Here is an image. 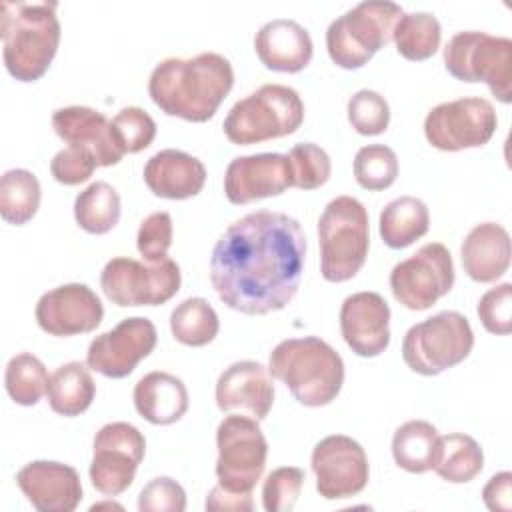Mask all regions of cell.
Instances as JSON below:
<instances>
[{
	"label": "cell",
	"instance_id": "cell-1",
	"mask_svg": "<svg viewBox=\"0 0 512 512\" xmlns=\"http://www.w3.org/2000/svg\"><path fill=\"white\" fill-rule=\"evenodd\" d=\"M304 260L300 222L284 212L256 210L232 222L214 244L210 282L228 308L264 316L296 296Z\"/></svg>",
	"mask_w": 512,
	"mask_h": 512
},
{
	"label": "cell",
	"instance_id": "cell-2",
	"mask_svg": "<svg viewBox=\"0 0 512 512\" xmlns=\"http://www.w3.org/2000/svg\"><path fill=\"white\" fill-rule=\"evenodd\" d=\"M234 86V68L218 52L192 58H166L148 78L152 102L168 116L186 122L210 120Z\"/></svg>",
	"mask_w": 512,
	"mask_h": 512
},
{
	"label": "cell",
	"instance_id": "cell-3",
	"mask_svg": "<svg viewBox=\"0 0 512 512\" xmlns=\"http://www.w3.org/2000/svg\"><path fill=\"white\" fill-rule=\"evenodd\" d=\"M2 58L12 78L36 82L50 68L60 44L56 2H2Z\"/></svg>",
	"mask_w": 512,
	"mask_h": 512
},
{
	"label": "cell",
	"instance_id": "cell-4",
	"mask_svg": "<svg viewBox=\"0 0 512 512\" xmlns=\"http://www.w3.org/2000/svg\"><path fill=\"white\" fill-rule=\"evenodd\" d=\"M268 370L308 408L330 404L344 384L342 356L318 336L288 338L276 344L268 358Z\"/></svg>",
	"mask_w": 512,
	"mask_h": 512
},
{
	"label": "cell",
	"instance_id": "cell-5",
	"mask_svg": "<svg viewBox=\"0 0 512 512\" xmlns=\"http://www.w3.org/2000/svg\"><path fill=\"white\" fill-rule=\"evenodd\" d=\"M320 272L328 282L354 278L366 262L370 226L364 204L352 196H336L318 218Z\"/></svg>",
	"mask_w": 512,
	"mask_h": 512
},
{
	"label": "cell",
	"instance_id": "cell-6",
	"mask_svg": "<svg viewBox=\"0 0 512 512\" xmlns=\"http://www.w3.org/2000/svg\"><path fill=\"white\" fill-rule=\"evenodd\" d=\"M302 122L300 94L284 84H264L230 108L222 128L232 144L248 146L294 134Z\"/></svg>",
	"mask_w": 512,
	"mask_h": 512
},
{
	"label": "cell",
	"instance_id": "cell-7",
	"mask_svg": "<svg viewBox=\"0 0 512 512\" xmlns=\"http://www.w3.org/2000/svg\"><path fill=\"white\" fill-rule=\"evenodd\" d=\"M404 10L390 0H366L332 20L326 30L330 60L344 68H362L382 46L392 40Z\"/></svg>",
	"mask_w": 512,
	"mask_h": 512
},
{
	"label": "cell",
	"instance_id": "cell-8",
	"mask_svg": "<svg viewBox=\"0 0 512 512\" xmlns=\"http://www.w3.org/2000/svg\"><path fill=\"white\" fill-rule=\"evenodd\" d=\"M472 348L474 332L468 318L456 310H442L408 328L402 340V358L412 372L438 376L464 362Z\"/></svg>",
	"mask_w": 512,
	"mask_h": 512
},
{
	"label": "cell",
	"instance_id": "cell-9",
	"mask_svg": "<svg viewBox=\"0 0 512 512\" xmlns=\"http://www.w3.org/2000/svg\"><path fill=\"white\" fill-rule=\"evenodd\" d=\"M444 66L462 82H484L502 104L512 102V40L478 30L456 32L444 46Z\"/></svg>",
	"mask_w": 512,
	"mask_h": 512
},
{
	"label": "cell",
	"instance_id": "cell-10",
	"mask_svg": "<svg viewBox=\"0 0 512 512\" xmlns=\"http://www.w3.org/2000/svg\"><path fill=\"white\" fill-rule=\"evenodd\" d=\"M180 282V266L168 256L156 262L116 256L100 274L104 296L120 308L166 304L180 290Z\"/></svg>",
	"mask_w": 512,
	"mask_h": 512
},
{
	"label": "cell",
	"instance_id": "cell-11",
	"mask_svg": "<svg viewBox=\"0 0 512 512\" xmlns=\"http://www.w3.org/2000/svg\"><path fill=\"white\" fill-rule=\"evenodd\" d=\"M216 446L218 484L230 492H252L268 456V442L258 420L234 412L224 416L216 428Z\"/></svg>",
	"mask_w": 512,
	"mask_h": 512
},
{
	"label": "cell",
	"instance_id": "cell-12",
	"mask_svg": "<svg viewBox=\"0 0 512 512\" xmlns=\"http://www.w3.org/2000/svg\"><path fill=\"white\" fill-rule=\"evenodd\" d=\"M454 286V262L442 242H428L390 272V290L408 310H426Z\"/></svg>",
	"mask_w": 512,
	"mask_h": 512
},
{
	"label": "cell",
	"instance_id": "cell-13",
	"mask_svg": "<svg viewBox=\"0 0 512 512\" xmlns=\"http://www.w3.org/2000/svg\"><path fill=\"white\" fill-rule=\"evenodd\" d=\"M498 118L490 100L466 96L434 106L424 118L426 140L444 152L484 146L496 132Z\"/></svg>",
	"mask_w": 512,
	"mask_h": 512
},
{
	"label": "cell",
	"instance_id": "cell-14",
	"mask_svg": "<svg viewBox=\"0 0 512 512\" xmlns=\"http://www.w3.org/2000/svg\"><path fill=\"white\" fill-rule=\"evenodd\" d=\"M90 482L104 496L126 492L136 476L138 464L144 460V434L128 422L104 424L92 444Z\"/></svg>",
	"mask_w": 512,
	"mask_h": 512
},
{
	"label": "cell",
	"instance_id": "cell-15",
	"mask_svg": "<svg viewBox=\"0 0 512 512\" xmlns=\"http://www.w3.org/2000/svg\"><path fill=\"white\" fill-rule=\"evenodd\" d=\"M316 490L324 500H342L360 494L370 476L364 448L350 436L330 434L322 438L310 458Z\"/></svg>",
	"mask_w": 512,
	"mask_h": 512
},
{
	"label": "cell",
	"instance_id": "cell-16",
	"mask_svg": "<svg viewBox=\"0 0 512 512\" xmlns=\"http://www.w3.org/2000/svg\"><path fill=\"white\" fill-rule=\"evenodd\" d=\"M156 326L144 316H132L118 322L112 330L98 334L86 352L90 370L106 378H126L140 360L156 348Z\"/></svg>",
	"mask_w": 512,
	"mask_h": 512
},
{
	"label": "cell",
	"instance_id": "cell-17",
	"mask_svg": "<svg viewBox=\"0 0 512 512\" xmlns=\"http://www.w3.org/2000/svg\"><path fill=\"white\" fill-rule=\"evenodd\" d=\"M34 316L46 334L74 336L96 330L104 318V306L90 286L70 282L44 292Z\"/></svg>",
	"mask_w": 512,
	"mask_h": 512
},
{
	"label": "cell",
	"instance_id": "cell-18",
	"mask_svg": "<svg viewBox=\"0 0 512 512\" xmlns=\"http://www.w3.org/2000/svg\"><path fill=\"white\" fill-rule=\"evenodd\" d=\"M292 186L288 154L262 152L230 160L224 172V194L232 204H250L278 196Z\"/></svg>",
	"mask_w": 512,
	"mask_h": 512
},
{
	"label": "cell",
	"instance_id": "cell-19",
	"mask_svg": "<svg viewBox=\"0 0 512 512\" xmlns=\"http://www.w3.org/2000/svg\"><path fill=\"white\" fill-rule=\"evenodd\" d=\"M340 332L348 348L362 356H380L390 344V306L378 292H356L340 306Z\"/></svg>",
	"mask_w": 512,
	"mask_h": 512
},
{
	"label": "cell",
	"instance_id": "cell-20",
	"mask_svg": "<svg viewBox=\"0 0 512 512\" xmlns=\"http://www.w3.org/2000/svg\"><path fill=\"white\" fill-rule=\"evenodd\" d=\"M216 404L226 414H244L264 420L274 404V380L256 360L230 364L216 380Z\"/></svg>",
	"mask_w": 512,
	"mask_h": 512
},
{
	"label": "cell",
	"instance_id": "cell-21",
	"mask_svg": "<svg viewBox=\"0 0 512 512\" xmlns=\"http://www.w3.org/2000/svg\"><path fill=\"white\" fill-rule=\"evenodd\" d=\"M16 484L38 512H72L82 500L78 472L62 462H28L18 470Z\"/></svg>",
	"mask_w": 512,
	"mask_h": 512
},
{
	"label": "cell",
	"instance_id": "cell-22",
	"mask_svg": "<svg viewBox=\"0 0 512 512\" xmlns=\"http://www.w3.org/2000/svg\"><path fill=\"white\" fill-rule=\"evenodd\" d=\"M54 132L68 144L86 148L98 166H114L124 152L116 142L112 120L90 106H64L52 114Z\"/></svg>",
	"mask_w": 512,
	"mask_h": 512
},
{
	"label": "cell",
	"instance_id": "cell-23",
	"mask_svg": "<svg viewBox=\"0 0 512 512\" xmlns=\"http://www.w3.org/2000/svg\"><path fill=\"white\" fill-rule=\"evenodd\" d=\"M254 50L268 70L294 74L310 64L314 44L310 32L296 20L274 18L256 32Z\"/></svg>",
	"mask_w": 512,
	"mask_h": 512
},
{
	"label": "cell",
	"instance_id": "cell-24",
	"mask_svg": "<svg viewBox=\"0 0 512 512\" xmlns=\"http://www.w3.org/2000/svg\"><path fill=\"white\" fill-rule=\"evenodd\" d=\"M142 176L154 196L186 200L202 192L206 184V166L188 152L166 148L148 158Z\"/></svg>",
	"mask_w": 512,
	"mask_h": 512
},
{
	"label": "cell",
	"instance_id": "cell-25",
	"mask_svg": "<svg viewBox=\"0 0 512 512\" xmlns=\"http://www.w3.org/2000/svg\"><path fill=\"white\" fill-rule=\"evenodd\" d=\"M510 234L502 224H476L464 238L460 258L464 272L480 284L496 282L510 266Z\"/></svg>",
	"mask_w": 512,
	"mask_h": 512
},
{
	"label": "cell",
	"instance_id": "cell-26",
	"mask_svg": "<svg viewBox=\"0 0 512 512\" xmlns=\"http://www.w3.org/2000/svg\"><path fill=\"white\" fill-rule=\"evenodd\" d=\"M136 412L150 424L168 426L178 422L188 410V390L170 372H148L134 386Z\"/></svg>",
	"mask_w": 512,
	"mask_h": 512
},
{
	"label": "cell",
	"instance_id": "cell-27",
	"mask_svg": "<svg viewBox=\"0 0 512 512\" xmlns=\"http://www.w3.org/2000/svg\"><path fill=\"white\" fill-rule=\"evenodd\" d=\"M430 228V212L416 196H400L388 202L378 220L380 238L388 248L400 250L422 238Z\"/></svg>",
	"mask_w": 512,
	"mask_h": 512
},
{
	"label": "cell",
	"instance_id": "cell-28",
	"mask_svg": "<svg viewBox=\"0 0 512 512\" xmlns=\"http://www.w3.org/2000/svg\"><path fill=\"white\" fill-rule=\"evenodd\" d=\"M438 446L440 434L434 424L426 420H408L398 426L392 436V458L402 470L424 474L434 468Z\"/></svg>",
	"mask_w": 512,
	"mask_h": 512
},
{
	"label": "cell",
	"instance_id": "cell-29",
	"mask_svg": "<svg viewBox=\"0 0 512 512\" xmlns=\"http://www.w3.org/2000/svg\"><path fill=\"white\" fill-rule=\"evenodd\" d=\"M48 404L60 416H80L94 400L96 384L88 364L66 362L54 370L48 384Z\"/></svg>",
	"mask_w": 512,
	"mask_h": 512
},
{
	"label": "cell",
	"instance_id": "cell-30",
	"mask_svg": "<svg viewBox=\"0 0 512 512\" xmlns=\"http://www.w3.org/2000/svg\"><path fill=\"white\" fill-rule=\"evenodd\" d=\"M484 468V452L480 444L468 434L440 436L434 472L450 484H466L474 480Z\"/></svg>",
	"mask_w": 512,
	"mask_h": 512
},
{
	"label": "cell",
	"instance_id": "cell-31",
	"mask_svg": "<svg viewBox=\"0 0 512 512\" xmlns=\"http://www.w3.org/2000/svg\"><path fill=\"white\" fill-rule=\"evenodd\" d=\"M40 182L26 168H12L0 180V216L4 222L22 226L32 220L40 208Z\"/></svg>",
	"mask_w": 512,
	"mask_h": 512
},
{
	"label": "cell",
	"instance_id": "cell-32",
	"mask_svg": "<svg viewBox=\"0 0 512 512\" xmlns=\"http://www.w3.org/2000/svg\"><path fill=\"white\" fill-rule=\"evenodd\" d=\"M120 194L108 182H92L74 200L76 224L88 234H106L120 220Z\"/></svg>",
	"mask_w": 512,
	"mask_h": 512
},
{
	"label": "cell",
	"instance_id": "cell-33",
	"mask_svg": "<svg viewBox=\"0 0 512 512\" xmlns=\"http://www.w3.org/2000/svg\"><path fill=\"white\" fill-rule=\"evenodd\" d=\"M218 330L216 310L200 296L182 300L170 314V332L184 346H206L218 336Z\"/></svg>",
	"mask_w": 512,
	"mask_h": 512
},
{
	"label": "cell",
	"instance_id": "cell-34",
	"mask_svg": "<svg viewBox=\"0 0 512 512\" xmlns=\"http://www.w3.org/2000/svg\"><path fill=\"white\" fill-rule=\"evenodd\" d=\"M442 28L434 14L430 12H410L402 14L398 20L392 40L396 50L406 60H428L440 48Z\"/></svg>",
	"mask_w": 512,
	"mask_h": 512
},
{
	"label": "cell",
	"instance_id": "cell-35",
	"mask_svg": "<svg viewBox=\"0 0 512 512\" xmlns=\"http://www.w3.org/2000/svg\"><path fill=\"white\" fill-rule=\"evenodd\" d=\"M50 376L40 358L30 352L12 356L6 364L4 386L8 396L20 406H34L48 392Z\"/></svg>",
	"mask_w": 512,
	"mask_h": 512
},
{
	"label": "cell",
	"instance_id": "cell-36",
	"mask_svg": "<svg viewBox=\"0 0 512 512\" xmlns=\"http://www.w3.org/2000/svg\"><path fill=\"white\" fill-rule=\"evenodd\" d=\"M398 156L390 146L368 144L362 146L354 156V178L370 192L386 190L396 182Z\"/></svg>",
	"mask_w": 512,
	"mask_h": 512
},
{
	"label": "cell",
	"instance_id": "cell-37",
	"mask_svg": "<svg viewBox=\"0 0 512 512\" xmlns=\"http://www.w3.org/2000/svg\"><path fill=\"white\" fill-rule=\"evenodd\" d=\"M292 186L300 190H316L324 186L332 174V162L324 148L314 142H302L290 148Z\"/></svg>",
	"mask_w": 512,
	"mask_h": 512
},
{
	"label": "cell",
	"instance_id": "cell-38",
	"mask_svg": "<svg viewBox=\"0 0 512 512\" xmlns=\"http://www.w3.org/2000/svg\"><path fill=\"white\" fill-rule=\"evenodd\" d=\"M348 122L362 136L382 134L390 124V106L386 98L376 92L362 88L350 96L348 106Z\"/></svg>",
	"mask_w": 512,
	"mask_h": 512
},
{
	"label": "cell",
	"instance_id": "cell-39",
	"mask_svg": "<svg viewBox=\"0 0 512 512\" xmlns=\"http://www.w3.org/2000/svg\"><path fill=\"white\" fill-rule=\"evenodd\" d=\"M112 130L118 146L124 154H136L152 144L156 138V122L154 118L138 108L126 106L112 118Z\"/></svg>",
	"mask_w": 512,
	"mask_h": 512
},
{
	"label": "cell",
	"instance_id": "cell-40",
	"mask_svg": "<svg viewBox=\"0 0 512 512\" xmlns=\"http://www.w3.org/2000/svg\"><path fill=\"white\" fill-rule=\"evenodd\" d=\"M306 474L298 466L274 468L262 484V506L266 512H290L302 492Z\"/></svg>",
	"mask_w": 512,
	"mask_h": 512
},
{
	"label": "cell",
	"instance_id": "cell-41",
	"mask_svg": "<svg viewBox=\"0 0 512 512\" xmlns=\"http://www.w3.org/2000/svg\"><path fill=\"white\" fill-rule=\"evenodd\" d=\"M172 216L164 210L148 214L138 228L136 248L146 262H156L168 256V248L172 246Z\"/></svg>",
	"mask_w": 512,
	"mask_h": 512
},
{
	"label": "cell",
	"instance_id": "cell-42",
	"mask_svg": "<svg viewBox=\"0 0 512 512\" xmlns=\"http://www.w3.org/2000/svg\"><path fill=\"white\" fill-rule=\"evenodd\" d=\"M478 318L490 334L506 336L512 330V284L502 282L478 300Z\"/></svg>",
	"mask_w": 512,
	"mask_h": 512
},
{
	"label": "cell",
	"instance_id": "cell-43",
	"mask_svg": "<svg viewBox=\"0 0 512 512\" xmlns=\"http://www.w3.org/2000/svg\"><path fill=\"white\" fill-rule=\"evenodd\" d=\"M96 158L80 146H66L50 160V172L56 182L64 186H76L86 182L96 170Z\"/></svg>",
	"mask_w": 512,
	"mask_h": 512
},
{
	"label": "cell",
	"instance_id": "cell-44",
	"mask_svg": "<svg viewBox=\"0 0 512 512\" xmlns=\"http://www.w3.org/2000/svg\"><path fill=\"white\" fill-rule=\"evenodd\" d=\"M140 512H184L186 510V492L184 488L168 478H152L138 496Z\"/></svg>",
	"mask_w": 512,
	"mask_h": 512
},
{
	"label": "cell",
	"instance_id": "cell-45",
	"mask_svg": "<svg viewBox=\"0 0 512 512\" xmlns=\"http://www.w3.org/2000/svg\"><path fill=\"white\" fill-rule=\"evenodd\" d=\"M482 500L492 512H508L512 508V474L508 470L494 474L482 488Z\"/></svg>",
	"mask_w": 512,
	"mask_h": 512
},
{
	"label": "cell",
	"instance_id": "cell-46",
	"mask_svg": "<svg viewBox=\"0 0 512 512\" xmlns=\"http://www.w3.org/2000/svg\"><path fill=\"white\" fill-rule=\"evenodd\" d=\"M206 510H224V512H250L254 508L252 502V492L240 494V492H230L216 484L210 494L206 496L204 502Z\"/></svg>",
	"mask_w": 512,
	"mask_h": 512
}]
</instances>
